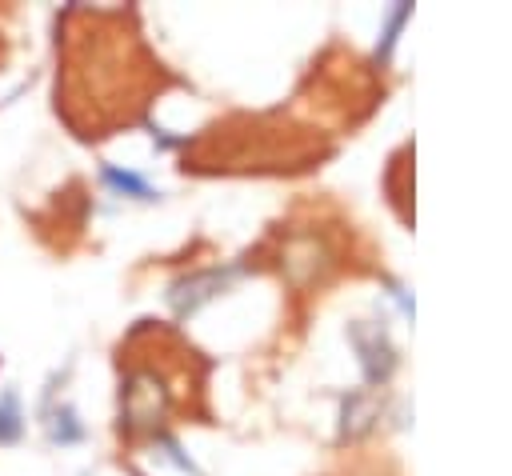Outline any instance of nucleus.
Returning <instances> with one entry per match:
<instances>
[{"label":"nucleus","instance_id":"nucleus-1","mask_svg":"<svg viewBox=\"0 0 512 476\" xmlns=\"http://www.w3.org/2000/svg\"><path fill=\"white\" fill-rule=\"evenodd\" d=\"M24 428V416H20V400L12 392L0 396V444H12Z\"/></svg>","mask_w":512,"mask_h":476},{"label":"nucleus","instance_id":"nucleus-2","mask_svg":"<svg viewBox=\"0 0 512 476\" xmlns=\"http://www.w3.org/2000/svg\"><path fill=\"white\" fill-rule=\"evenodd\" d=\"M104 184H112L116 192H128V196H140V200H148V196H152V188H148V184H144V180H140L136 172H120V168H112V164L104 168Z\"/></svg>","mask_w":512,"mask_h":476},{"label":"nucleus","instance_id":"nucleus-3","mask_svg":"<svg viewBox=\"0 0 512 476\" xmlns=\"http://www.w3.org/2000/svg\"><path fill=\"white\" fill-rule=\"evenodd\" d=\"M48 432H52V440H60V444H72V440L84 436V428L76 424V412H72V408H56L52 420H48Z\"/></svg>","mask_w":512,"mask_h":476}]
</instances>
